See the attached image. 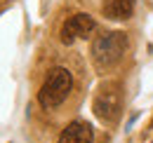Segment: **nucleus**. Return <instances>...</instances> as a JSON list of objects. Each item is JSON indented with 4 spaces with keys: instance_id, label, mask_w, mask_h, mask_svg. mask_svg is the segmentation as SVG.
Masks as SVG:
<instances>
[{
    "instance_id": "5",
    "label": "nucleus",
    "mask_w": 153,
    "mask_h": 143,
    "mask_svg": "<svg viewBox=\"0 0 153 143\" xmlns=\"http://www.w3.org/2000/svg\"><path fill=\"white\" fill-rule=\"evenodd\" d=\"M94 141V129L92 125H87V122H71V125H66L61 129V134H59L57 143H92Z\"/></svg>"
},
{
    "instance_id": "4",
    "label": "nucleus",
    "mask_w": 153,
    "mask_h": 143,
    "mask_svg": "<svg viewBox=\"0 0 153 143\" xmlns=\"http://www.w3.org/2000/svg\"><path fill=\"white\" fill-rule=\"evenodd\" d=\"M94 28H97L94 19L90 17V14H85V12H78V14H73V17H68L64 21L59 38H61L64 45H73V42L80 40V38H87Z\"/></svg>"
},
{
    "instance_id": "1",
    "label": "nucleus",
    "mask_w": 153,
    "mask_h": 143,
    "mask_svg": "<svg viewBox=\"0 0 153 143\" xmlns=\"http://www.w3.org/2000/svg\"><path fill=\"white\" fill-rule=\"evenodd\" d=\"M71 89H73L71 71L64 68V66H54V68L47 71V77H45V82H42V87L38 91V103L42 108H47V110L57 108L68 99Z\"/></svg>"
},
{
    "instance_id": "2",
    "label": "nucleus",
    "mask_w": 153,
    "mask_h": 143,
    "mask_svg": "<svg viewBox=\"0 0 153 143\" xmlns=\"http://www.w3.org/2000/svg\"><path fill=\"white\" fill-rule=\"evenodd\" d=\"M125 49H127V35L123 31H111V33L94 38L90 54H92V61L97 68L106 71V68H113L115 63H120Z\"/></svg>"
},
{
    "instance_id": "7",
    "label": "nucleus",
    "mask_w": 153,
    "mask_h": 143,
    "mask_svg": "<svg viewBox=\"0 0 153 143\" xmlns=\"http://www.w3.org/2000/svg\"><path fill=\"white\" fill-rule=\"evenodd\" d=\"M10 2H12V0H0V12H2L5 7H10Z\"/></svg>"
},
{
    "instance_id": "3",
    "label": "nucleus",
    "mask_w": 153,
    "mask_h": 143,
    "mask_svg": "<svg viewBox=\"0 0 153 143\" xmlns=\"http://www.w3.org/2000/svg\"><path fill=\"white\" fill-rule=\"evenodd\" d=\"M120 110H123V101H120V94L115 91V87H111V85L101 87V91L94 99V115L101 122L113 125L120 117Z\"/></svg>"
},
{
    "instance_id": "6",
    "label": "nucleus",
    "mask_w": 153,
    "mask_h": 143,
    "mask_svg": "<svg viewBox=\"0 0 153 143\" xmlns=\"http://www.w3.org/2000/svg\"><path fill=\"white\" fill-rule=\"evenodd\" d=\"M101 12H104L106 19L125 21V19H130L134 14V0H104Z\"/></svg>"
}]
</instances>
